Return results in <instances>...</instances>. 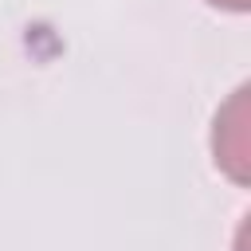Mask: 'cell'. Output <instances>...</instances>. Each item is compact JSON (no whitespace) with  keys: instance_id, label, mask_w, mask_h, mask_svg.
<instances>
[{"instance_id":"1","label":"cell","mask_w":251,"mask_h":251,"mask_svg":"<svg viewBox=\"0 0 251 251\" xmlns=\"http://www.w3.org/2000/svg\"><path fill=\"white\" fill-rule=\"evenodd\" d=\"M243 94H247V90L235 94V122H227V114H216V133H212L216 165L224 161L235 180L247 176V173H243V153H247V145H243Z\"/></svg>"},{"instance_id":"2","label":"cell","mask_w":251,"mask_h":251,"mask_svg":"<svg viewBox=\"0 0 251 251\" xmlns=\"http://www.w3.org/2000/svg\"><path fill=\"white\" fill-rule=\"evenodd\" d=\"M208 4H216V8H224V12H247L251 0H208Z\"/></svg>"}]
</instances>
